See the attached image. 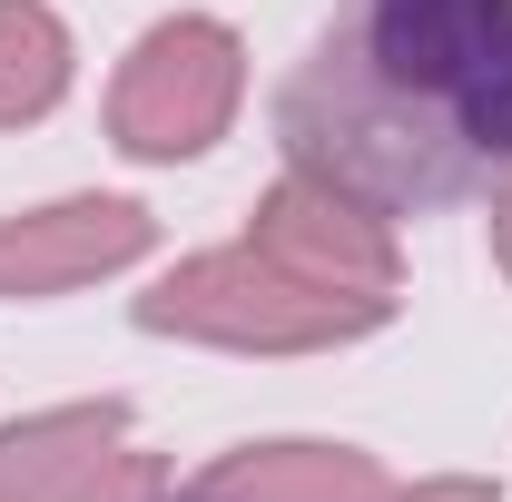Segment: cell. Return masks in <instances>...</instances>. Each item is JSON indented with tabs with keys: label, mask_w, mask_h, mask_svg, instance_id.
Masks as SVG:
<instances>
[{
	"label": "cell",
	"mask_w": 512,
	"mask_h": 502,
	"mask_svg": "<svg viewBox=\"0 0 512 502\" xmlns=\"http://www.w3.org/2000/svg\"><path fill=\"white\" fill-rule=\"evenodd\" d=\"M247 109V40L217 10H168L128 40L109 79V148L138 168H178L207 158Z\"/></svg>",
	"instance_id": "cell-4"
},
{
	"label": "cell",
	"mask_w": 512,
	"mask_h": 502,
	"mask_svg": "<svg viewBox=\"0 0 512 502\" xmlns=\"http://www.w3.org/2000/svg\"><path fill=\"white\" fill-rule=\"evenodd\" d=\"M168 463L128 434V404H40L0 424V502H168Z\"/></svg>",
	"instance_id": "cell-5"
},
{
	"label": "cell",
	"mask_w": 512,
	"mask_h": 502,
	"mask_svg": "<svg viewBox=\"0 0 512 502\" xmlns=\"http://www.w3.org/2000/svg\"><path fill=\"white\" fill-rule=\"evenodd\" d=\"M276 148H286V168H306V178H325V188L365 197V207H384V217L444 207V197L473 178V158L453 148L444 128L424 119V109H404V99L375 79V60L355 50L345 20L286 69V89H276Z\"/></svg>",
	"instance_id": "cell-1"
},
{
	"label": "cell",
	"mask_w": 512,
	"mask_h": 502,
	"mask_svg": "<svg viewBox=\"0 0 512 502\" xmlns=\"http://www.w3.org/2000/svg\"><path fill=\"white\" fill-rule=\"evenodd\" d=\"M158 247V217L138 197H50V207H10L0 217V306H50L79 296L99 276H128L138 256Z\"/></svg>",
	"instance_id": "cell-7"
},
{
	"label": "cell",
	"mask_w": 512,
	"mask_h": 502,
	"mask_svg": "<svg viewBox=\"0 0 512 502\" xmlns=\"http://www.w3.org/2000/svg\"><path fill=\"white\" fill-rule=\"evenodd\" d=\"M493 266L512 276V168H503V188H493Z\"/></svg>",
	"instance_id": "cell-11"
},
{
	"label": "cell",
	"mask_w": 512,
	"mask_h": 502,
	"mask_svg": "<svg viewBox=\"0 0 512 502\" xmlns=\"http://www.w3.org/2000/svg\"><path fill=\"white\" fill-rule=\"evenodd\" d=\"M168 502H188V493H168Z\"/></svg>",
	"instance_id": "cell-12"
},
{
	"label": "cell",
	"mask_w": 512,
	"mask_h": 502,
	"mask_svg": "<svg viewBox=\"0 0 512 502\" xmlns=\"http://www.w3.org/2000/svg\"><path fill=\"white\" fill-rule=\"evenodd\" d=\"M384 463L365 443L325 434H276V443H227L207 473L188 483V502H384Z\"/></svg>",
	"instance_id": "cell-8"
},
{
	"label": "cell",
	"mask_w": 512,
	"mask_h": 502,
	"mask_svg": "<svg viewBox=\"0 0 512 502\" xmlns=\"http://www.w3.org/2000/svg\"><path fill=\"white\" fill-rule=\"evenodd\" d=\"M345 30L473 168H512V0H355Z\"/></svg>",
	"instance_id": "cell-2"
},
{
	"label": "cell",
	"mask_w": 512,
	"mask_h": 502,
	"mask_svg": "<svg viewBox=\"0 0 512 502\" xmlns=\"http://www.w3.org/2000/svg\"><path fill=\"white\" fill-rule=\"evenodd\" d=\"M128 315H138V335H178V345H217V355H335V345H365L394 325V306L306 286L256 237L178 256L168 276H148V296Z\"/></svg>",
	"instance_id": "cell-3"
},
{
	"label": "cell",
	"mask_w": 512,
	"mask_h": 502,
	"mask_svg": "<svg viewBox=\"0 0 512 502\" xmlns=\"http://www.w3.org/2000/svg\"><path fill=\"white\" fill-rule=\"evenodd\" d=\"M69 20L50 0H0V128H40L69 99Z\"/></svg>",
	"instance_id": "cell-9"
},
{
	"label": "cell",
	"mask_w": 512,
	"mask_h": 502,
	"mask_svg": "<svg viewBox=\"0 0 512 502\" xmlns=\"http://www.w3.org/2000/svg\"><path fill=\"white\" fill-rule=\"evenodd\" d=\"M384 502H503V483H483V473H424V483H394Z\"/></svg>",
	"instance_id": "cell-10"
},
{
	"label": "cell",
	"mask_w": 512,
	"mask_h": 502,
	"mask_svg": "<svg viewBox=\"0 0 512 502\" xmlns=\"http://www.w3.org/2000/svg\"><path fill=\"white\" fill-rule=\"evenodd\" d=\"M247 237L276 266H296L306 286H335V296H365V306H404V247H394V217L365 207V197L325 188L306 168H286L276 188L256 197Z\"/></svg>",
	"instance_id": "cell-6"
}]
</instances>
